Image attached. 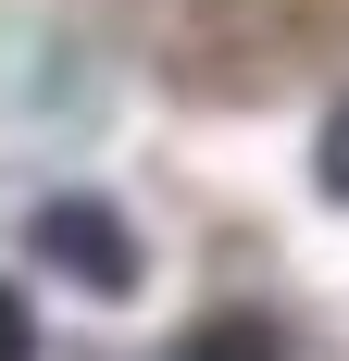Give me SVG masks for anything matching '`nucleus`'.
<instances>
[{"label":"nucleus","mask_w":349,"mask_h":361,"mask_svg":"<svg viewBox=\"0 0 349 361\" xmlns=\"http://www.w3.org/2000/svg\"><path fill=\"white\" fill-rule=\"evenodd\" d=\"M25 237H37V262H50V274H75L88 299H138V250H125V224H112L100 200H50Z\"/></svg>","instance_id":"obj_1"},{"label":"nucleus","mask_w":349,"mask_h":361,"mask_svg":"<svg viewBox=\"0 0 349 361\" xmlns=\"http://www.w3.org/2000/svg\"><path fill=\"white\" fill-rule=\"evenodd\" d=\"M312 187H324V200H349V100L324 112V149H312Z\"/></svg>","instance_id":"obj_3"},{"label":"nucleus","mask_w":349,"mask_h":361,"mask_svg":"<svg viewBox=\"0 0 349 361\" xmlns=\"http://www.w3.org/2000/svg\"><path fill=\"white\" fill-rule=\"evenodd\" d=\"M187 361H275V336H262V324H200Z\"/></svg>","instance_id":"obj_2"},{"label":"nucleus","mask_w":349,"mask_h":361,"mask_svg":"<svg viewBox=\"0 0 349 361\" xmlns=\"http://www.w3.org/2000/svg\"><path fill=\"white\" fill-rule=\"evenodd\" d=\"M0 361H37V324H25V299L0 287Z\"/></svg>","instance_id":"obj_4"}]
</instances>
